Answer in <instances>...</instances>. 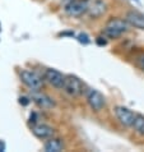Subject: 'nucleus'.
Segmentation results:
<instances>
[{
  "mask_svg": "<svg viewBox=\"0 0 144 152\" xmlns=\"http://www.w3.org/2000/svg\"><path fill=\"white\" fill-rule=\"evenodd\" d=\"M128 31H129V23L126 22L125 19L112 18L106 23V26L102 31V35L106 37V39L116 40Z\"/></svg>",
  "mask_w": 144,
  "mask_h": 152,
  "instance_id": "f257e3e1",
  "label": "nucleus"
},
{
  "mask_svg": "<svg viewBox=\"0 0 144 152\" xmlns=\"http://www.w3.org/2000/svg\"><path fill=\"white\" fill-rule=\"evenodd\" d=\"M20 81H22L26 86L33 91H40L44 88V81L41 75H39L36 72H32V70H28V69H24L20 72Z\"/></svg>",
  "mask_w": 144,
  "mask_h": 152,
  "instance_id": "f03ea898",
  "label": "nucleus"
},
{
  "mask_svg": "<svg viewBox=\"0 0 144 152\" xmlns=\"http://www.w3.org/2000/svg\"><path fill=\"white\" fill-rule=\"evenodd\" d=\"M63 90L71 97H78V96H80L83 94L84 86H83V82L80 81L77 75L68 74V75H65L64 84H63Z\"/></svg>",
  "mask_w": 144,
  "mask_h": 152,
  "instance_id": "7ed1b4c3",
  "label": "nucleus"
},
{
  "mask_svg": "<svg viewBox=\"0 0 144 152\" xmlns=\"http://www.w3.org/2000/svg\"><path fill=\"white\" fill-rule=\"evenodd\" d=\"M86 100L89 107L95 111H101L106 106V99L100 91L95 88H87L86 91Z\"/></svg>",
  "mask_w": 144,
  "mask_h": 152,
  "instance_id": "20e7f679",
  "label": "nucleus"
},
{
  "mask_svg": "<svg viewBox=\"0 0 144 152\" xmlns=\"http://www.w3.org/2000/svg\"><path fill=\"white\" fill-rule=\"evenodd\" d=\"M64 10L70 17H80L87 13V1L86 0H70L65 4Z\"/></svg>",
  "mask_w": 144,
  "mask_h": 152,
  "instance_id": "39448f33",
  "label": "nucleus"
},
{
  "mask_svg": "<svg viewBox=\"0 0 144 152\" xmlns=\"http://www.w3.org/2000/svg\"><path fill=\"white\" fill-rule=\"evenodd\" d=\"M44 79L47 83L51 84L52 87L57 88V90H63V84H64L65 75L63 73H60L59 70H56V69L47 68L44 73Z\"/></svg>",
  "mask_w": 144,
  "mask_h": 152,
  "instance_id": "423d86ee",
  "label": "nucleus"
},
{
  "mask_svg": "<svg viewBox=\"0 0 144 152\" xmlns=\"http://www.w3.org/2000/svg\"><path fill=\"white\" fill-rule=\"evenodd\" d=\"M87 1V13L92 18H100L107 12V5L105 0H86Z\"/></svg>",
  "mask_w": 144,
  "mask_h": 152,
  "instance_id": "0eeeda50",
  "label": "nucleus"
},
{
  "mask_svg": "<svg viewBox=\"0 0 144 152\" xmlns=\"http://www.w3.org/2000/svg\"><path fill=\"white\" fill-rule=\"evenodd\" d=\"M113 113H115L116 119L125 126H131L133 125L135 115H137V114H134L131 110H129L128 107H124V106H116L115 110H113Z\"/></svg>",
  "mask_w": 144,
  "mask_h": 152,
  "instance_id": "6e6552de",
  "label": "nucleus"
},
{
  "mask_svg": "<svg viewBox=\"0 0 144 152\" xmlns=\"http://www.w3.org/2000/svg\"><path fill=\"white\" fill-rule=\"evenodd\" d=\"M32 133L39 139H49V138L54 137L55 130L52 126H50L47 124L39 123V124H35L32 126Z\"/></svg>",
  "mask_w": 144,
  "mask_h": 152,
  "instance_id": "1a4fd4ad",
  "label": "nucleus"
},
{
  "mask_svg": "<svg viewBox=\"0 0 144 152\" xmlns=\"http://www.w3.org/2000/svg\"><path fill=\"white\" fill-rule=\"evenodd\" d=\"M31 99L33 100V102H35L37 106H40L42 109H51L55 106L54 99H51L50 96L45 95V94H42L40 91H33Z\"/></svg>",
  "mask_w": 144,
  "mask_h": 152,
  "instance_id": "9d476101",
  "label": "nucleus"
},
{
  "mask_svg": "<svg viewBox=\"0 0 144 152\" xmlns=\"http://www.w3.org/2000/svg\"><path fill=\"white\" fill-rule=\"evenodd\" d=\"M125 20L129 23V26L138 28V29H144V14L139 13L135 10H130L125 15Z\"/></svg>",
  "mask_w": 144,
  "mask_h": 152,
  "instance_id": "9b49d317",
  "label": "nucleus"
},
{
  "mask_svg": "<svg viewBox=\"0 0 144 152\" xmlns=\"http://www.w3.org/2000/svg\"><path fill=\"white\" fill-rule=\"evenodd\" d=\"M44 150L46 152H60L64 150V142L60 138H49L44 145Z\"/></svg>",
  "mask_w": 144,
  "mask_h": 152,
  "instance_id": "f8f14e48",
  "label": "nucleus"
},
{
  "mask_svg": "<svg viewBox=\"0 0 144 152\" xmlns=\"http://www.w3.org/2000/svg\"><path fill=\"white\" fill-rule=\"evenodd\" d=\"M134 128V130L140 136H144V116L140 114H137L134 119V123L131 125Z\"/></svg>",
  "mask_w": 144,
  "mask_h": 152,
  "instance_id": "ddd939ff",
  "label": "nucleus"
},
{
  "mask_svg": "<svg viewBox=\"0 0 144 152\" xmlns=\"http://www.w3.org/2000/svg\"><path fill=\"white\" fill-rule=\"evenodd\" d=\"M135 64L139 69H142L144 72V53H140L135 56Z\"/></svg>",
  "mask_w": 144,
  "mask_h": 152,
  "instance_id": "4468645a",
  "label": "nucleus"
},
{
  "mask_svg": "<svg viewBox=\"0 0 144 152\" xmlns=\"http://www.w3.org/2000/svg\"><path fill=\"white\" fill-rule=\"evenodd\" d=\"M78 40L79 42H82V44H89V37H88L86 33H80V35L78 36Z\"/></svg>",
  "mask_w": 144,
  "mask_h": 152,
  "instance_id": "2eb2a0df",
  "label": "nucleus"
},
{
  "mask_svg": "<svg viewBox=\"0 0 144 152\" xmlns=\"http://www.w3.org/2000/svg\"><path fill=\"white\" fill-rule=\"evenodd\" d=\"M29 102H31V100H29L28 97H24V96L23 97H19V104L23 105V106H27Z\"/></svg>",
  "mask_w": 144,
  "mask_h": 152,
  "instance_id": "dca6fc26",
  "label": "nucleus"
},
{
  "mask_svg": "<svg viewBox=\"0 0 144 152\" xmlns=\"http://www.w3.org/2000/svg\"><path fill=\"white\" fill-rule=\"evenodd\" d=\"M105 39H106L105 36H103V37H97V40H96L97 45H100V46H105L106 44H107V41H106Z\"/></svg>",
  "mask_w": 144,
  "mask_h": 152,
  "instance_id": "f3484780",
  "label": "nucleus"
},
{
  "mask_svg": "<svg viewBox=\"0 0 144 152\" xmlns=\"http://www.w3.org/2000/svg\"><path fill=\"white\" fill-rule=\"evenodd\" d=\"M5 150V145H4V142L0 141V151H4Z\"/></svg>",
  "mask_w": 144,
  "mask_h": 152,
  "instance_id": "a211bd4d",
  "label": "nucleus"
}]
</instances>
